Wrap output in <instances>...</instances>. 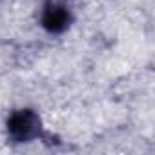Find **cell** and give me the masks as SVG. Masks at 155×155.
Here are the masks:
<instances>
[{"label":"cell","mask_w":155,"mask_h":155,"mask_svg":"<svg viewBox=\"0 0 155 155\" xmlns=\"http://www.w3.org/2000/svg\"><path fill=\"white\" fill-rule=\"evenodd\" d=\"M8 131L17 142L31 140L40 131V119L31 110H18L8 120Z\"/></svg>","instance_id":"1"},{"label":"cell","mask_w":155,"mask_h":155,"mask_svg":"<svg viewBox=\"0 0 155 155\" xmlns=\"http://www.w3.org/2000/svg\"><path fill=\"white\" fill-rule=\"evenodd\" d=\"M42 24L48 31L51 33H60L68 28L69 24V11L64 6L58 4H51L46 8L44 15H42Z\"/></svg>","instance_id":"2"}]
</instances>
